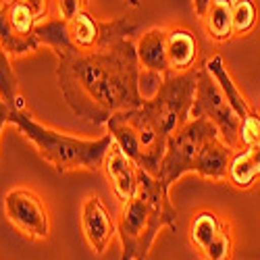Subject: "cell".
Instances as JSON below:
<instances>
[{
  "instance_id": "obj_6",
  "label": "cell",
  "mask_w": 260,
  "mask_h": 260,
  "mask_svg": "<svg viewBox=\"0 0 260 260\" xmlns=\"http://www.w3.org/2000/svg\"><path fill=\"white\" fill-rule=\"evenodd\" d=\"M221 136L219 129L204 117H191L181 129L171 134L167 140V150L158 167V179L171 187L187 173H196L198 158L208 140Z\"/></svg>"
},
{
  "instance_id": "obj_26",
  "label": "cell",
  "mask_w": 260,
  "mask_h": 260,
  "mask_svg": "<svg viewBox=\"0 0 260 260\" xmlns=\"http://www.w3.org/2000/svg\"><path fill=\"white\" fill-rule=\"evenodd\" d=\"M231 3H233V0H231Z\"/></svg>"
},
{
  "instance_id": "obj_19",
  "label": "cell",
  "mask_w": 260,
  "mask_h": 260,
  "mask_svg": "<svg viewBox=\"0 0 260 260\" xmlns=\"http://www.w3.org/2000/svg\"><path fill=\"white\" fill-rule=\"evenodd\" d=\"M258 25V5L254 0H233V36L246 38Z\"/></svg>"
},
{
  "instance_id": "obj_4",
  "label": "cell",
  "mask_w": 260,
  "mask_h": 260,
  "mask_svg": "<svg viewBox=\"0 0 260 260\" xmlns=\"http://www.w3.org/2000/svg\"><path fill=\"white\" fill-rule=\"evenodd\" d=\"M198 67L183 73H167L152 98H146L140 106V113L152 123L158 132L169 140L191 119V106L196 98Z\"/></svg>"
},
{
  "instance_id": "obj_25",
  "label": "cell",
  "mask_w": 260,
  "mask_h": 260,
  "mask_svg": "<svg viewBox=\"0 0 260 260\" xmlns=\"http://www.w3.org/2000/svg\"><path fill=\"white\" fill-rule=\"evenodd\" d=\"M125 5L134 7V9H140V7H142V0H125Z\"/></svg>"
},
{
  "instance_id": "obj_9",
  "label": "cell",
  "mask_w": 260,
  "mask_h": 260,
  "mask_svg": "<svg viewBox=\"0 0 260 260\" xmlns=\"http://www.w3.org/2000/svg\"><path fill=\"white\" fill-rule=\"evenodd\" d=\"M191 117H204L210 123H214L221 138L225 140V144L231 146L233 150H240L242 119L237 117V113L231 108L223 90L219 88V83L214 81V77L208 73L204 64L198 67L196 98H193V106H191Z\"/></svg>"
},
{
  "instance_id": "obj_21",
  "label": "cell",
  "mask_w": 260,
  "mask_h": 260,
  "mask_svg": "<svg viewBox=\"0 0 260 260\" xmlns=\"http://www.w3.org/2000/svg\"><path fill=\"white\" fill-rule=\"evenodd\" d=\"M260 144V113L252 111L240 123V148Z\"/></svg>"
},
{
  "instance_id": "obj_13",
  "label": "cell",
  "mask_w": 260,
  "mask_h": 260,
  "mask_svg": "<svg viewBox=\"0 0 260 260\" xmlns=\"http://www.w3.org/2000/svg\"><path fill=\"white\" fill-rule=\"evenodd\" d=\"M136 52L140 67L152 75H167L171 73L169 67V48H167V25L160 27H150L146 29L138 42H136Z\"/></svg>"
},
{
  "instance_id": "obj_16",
  "label": "cell",
  "mask_w": 260,
  "mask_h": 260,
  "mask_svg": "<svg viewBox=\"0 0 260 260\" xmlns=\"http://www.w3.org/2000/svg\"><path fill=\"white\" fill-rule=\"evenodd\" d=\"M260 179V144L240 148L229 162L227 181L240 189H250Z\"/></svg>"
},
{
  "instance_id": "obj_22",
  "label": "cell",
  "mask_w": 260,
  "mask_h": 260,
  "mask_svg": "<svg viewBox=\"0 0 260 260\" xmlns=\"http://www.w3.org/2000/svg\"><path fill=\"white\" fill-rule=\"evenodd\" d=\"M54 3H56V17L64 21L77 17L90 7V0H54Z\"/></svg>"
},
{
  "instance_id": "obj_15",
  "label": "cell",
  "mask_w": 260,
  "mask_h": 260,
  "mask_svg": "<svg viewBox=\"0 0 260 260\" xmlns=\"http://www.w3.org/2000/svg\"><path fill=\"white\" fill-rule=\"evenodd\" d=\"M204 67H206L208 73L214 77V81L219 83V88L223 90L227 102L231 104V108L237 113V117L244 119V117H248L252 111H256V108L250 104L248 96L244 94V90H242L240 85H237V81L233 79V75H231V71H229V67L225 64V60H223L221 54H212L210 58H206V60H204Z\"/></svg>"
},
{
  "instance_id": "obj_24",
  "label": "cell",
  "mask_w": 260,
  "mask_h": 260,
  "mask_svg": "<svg viewBox=\"0 0 260 260\" xmlns=\"http://www.w3.org/2000/svg\"><path fill=\"white\" fill-rule=\"evenodd\" d=\"M214 3V0H191V7H193V13H196L198 19L204 17V13L208 11V7Z\"/></svg>"
},
{
  "instance_id": "obj_2",
  "label": "cell",
  "mask_w": 260,
  "mask_h": 260,
  "mask_svg": "<svg viewBox=\"0 0 260 260\" xmlns=\"http://www.w3.org/2000/svg\"><path fill=\"white\" fill-rule=\"evenodd\" d=\"M169 189L156 175L140 169L138 193L121 204L117 216L121 260H148L154 240L165 227L177 231L179 212L171 202Z\"/></svg>"
},
{
  "instance_id": "obj_18",
  "label": "cell",
  "mask_w": 260,
  "mask_h": 260,
  "mask_svg": "<svg viewBox=\"0 0 260 260\" xmlns=\"http://www.w3.org/2000/svg\"><path fill=\"white\" fill-rule=\"evenodd\" d=\"M11 58L13 56L0 46V100L9 102L13 108H27L23 96L19 94V79Z\"/></svg>"
},
{
  "instance_id": "obj_17",
  "label": "cell",
  "mask_w": 260,
  "mask_h": 260,
  "mask_svg": "<svg viewBox=\"0 0 260 260\" xmlns=\"http://www.w3.org/2000/svg\"><path fill=\"white\" fill-rule=\"evenodd\" d=\"M200 21H202L206 36L212 42H216V44H225V42H231L235 38L233 36V3L231 0H214Z\"/></svg>"
},
{
  "instance_id": "obj_5",
  "label": "cell",
  "mask_w": 260,
  "mask_h": 260,
  "mask_svg": "<svg viewBox=\"0 0 260 260\" xmlns=\"http://www.w3.org/2000/svg\"><path fill=\"white\" fill-rule=\"evenodd\" d=\"M104 125L115 144L136 162L138 169L158 175V167L167 150V138L140 113V106L115 113Z\"/></svg>"
},
{
  "instance_id": "obj_8",
  "label": "cell",
  "mask_w": 260,
  "mask_h": 260,
  "mask_svg": "<svg viewBox=\"0 0 260 260\" xmlns=\"http://www.w3.org/2000/svg\"><path fill=\"white\" fill-rule=\"evenodd\" d=\"M138 29V23L129 17L100 19L90 11H83L77 17L67 21V36L73 50L79 52H98L117 44L119 40L132 38Z\"/></svg>"
},
{
  "instance_id": "obj_3",
  "label": "cell",
  "mask_w": 260,
  "mask_h": 260,
  "mask_svg": "<svg viewBox=\"0 0 260 260\" xmlns=\"http://www.w3.org/2000/svg\"><path fill=\"white\" fill-rule=\"evenodd\" d=\"M11 123L23 134L38 150V154L50 162L56 173L67 175L73 171H98L113 144V136L106 134L96 140H81L36 121L27 108H13Z\"/></svg>"
},
{
  "instance_id": "obj_14",
  "label": "cell",
  "mask_w": 260,
  "mask_h": 260,
  "mask_svg": "<svg viewBox=\"0 0 260 260\" xmlns=\"http://www.w3.org/2000/svg\"><path fill=\"white\" fill-rule=\"evenodd\" d=\"M167 48L171 73H183L196 69L200 56L198 38L183 25H167Z\"/></svg>"
},
{
  "instance_id": "obj_7",
  "label": "cell",
  "mask_w": 260,
  "mask_h": 260,
  "mask_svg": "<svg viewBox=\"0 0 260 260\" xmlns=\"http://www.w3.org/2000/svg\"><path fill=\"white\" fill-rule=\"evenodd\" d=\"M50 17V0H5L0 5V46L13 58L36 52V29Z\"/></svg>"
},
{
  "instance_id": "obj_1",
  "label": "cell",
  "mask_w": 260,
  "mask_h": 260,
  "mask_svg": "<svg viewBox=\"0 0 260 260\" xmlns=\"http://www.w3.org/2000/svg\"><path fill=\"white\" fill-rule=\"evenodd\" d=\"M56 79L67 106L77 115L104 125L115 113L144 104L142 67L132 38L98 52L62 50L56 54Z\"/></svg>"
},
{
  "instance_id": "obj_11",
  "label": "cell",
  "mask_w": 260,
  "mask_h": 260,
  "mask_svg": "<svg viewBox=\"0 0 260 260\" xmlns=\"http://www.w3.org/2000/svg\"><path fill=\"white\" fill-rule=\"evenodd\" d=\"M81 231L90 248L102 256L117 235V221L100 196H88L81 204Z\"/></svg>"
},
{
  "instance_id": "obj_12",
  "label": "cell",
  "mask_w": 260,
  "mask_h": 260,
  "mask_svg": "<svg viewBox=\"0 0 260 260\" xmlns=\"http://www.w3.org/2000/svg\"><path fill=\"white\" fill-rule=\"evenodd\" d=\"M102 169L106 173V179L111 181V185H113V191H115L119 204L129 202L138 193V187H140V169L115 144V140H113L111 148H108V152L104 156Z\"/></svg>"
},
{
  "instance_id": "obj_20",
  "label": "cell",
  "mask_w": 260,
  "mask_h": 260,
  "mask_svg": "<svg viewBox=\"0 0 260 260\" xmlns=\"http://www.w3.org/2000/svg\"><path fill=\"white\" fill-rule=\"evenodd\" d=\"M202 260H231L233 258V227H225L214 240L198 252Z\"/></svg>"
},
{
  "instance_id": "obj_10",
  "label": "cell",
  "mask_w": 260,
  "mask_h": 260,
  "mask_svg": "<svg viewBox=\"0 0 260 260\" xmlns=\"http://www.w3.org/2000/svg\"><path fill=\"white\" fill-rule=\"evenodd\" d=\"M5 214L9 223L34 242H44L50 235L48 206L34 189L15 187L5 196Z\"/></svg>"
},
{
  "instance_id": "obj_23",
  "label": "cell",
  "mask_w": 260,
  "mask_h": 260,
  "mask_svg": "<svg viewBox=\"0 0 260 260\" xmlns=\"http://www.w3.org/2000/svg\"><path fill=\"white\" fill-rule=\"evenodd\" d=\"M11 111H13V106L5 100H0V136H3L5 125L11 123Z\"/></svg>"
}]
</instances>
